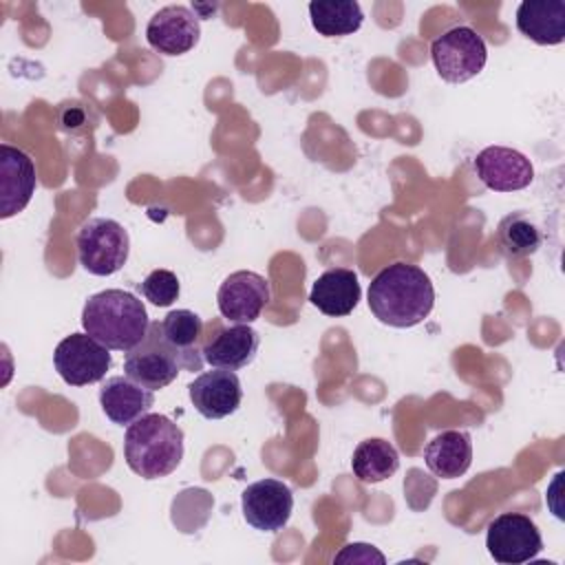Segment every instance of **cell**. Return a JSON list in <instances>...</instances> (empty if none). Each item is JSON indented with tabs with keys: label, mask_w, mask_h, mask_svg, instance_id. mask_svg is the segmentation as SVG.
I'll return each instance as SVG.
<instances>
[{
	"label": "cell",
	"mask_w": 565,
	"mask_h": 565,
	"mask_svg": "<svg viewBox=\"0 0 565 565\" xmlns=\"http://www.w3.org/2000/svg\"><path fill=\"white\" fill-rule=\"evenodd\" d=\"M435 289L428 274L411 263L397 260L377 271L369 285V309L388 327L408 329L428 318Z\"/></svg>",
	"instance_id": "obj_1"
},
{
	"label": "cell",
	"mask_w": 565,
	"mask_h": 565,
	"mask_svg": "<svg viewBox=\"0 0 565 565\" xmlns=\"http://www.w3.org/2000/svg\"><path fill=\"white\" fill-rule=\"evenodd\" d=\"M84 331L113 351L128 353L148 333L150 320L143 302L124 289H104L84 302Z\"/></svg>",
	"instance_id": "obj_2"
},
{
	"label": "cell",
	"mask_w": 565,
	"mask_h": 565,
	"mask_svg": "<svg viewBox=\"0 0 565 565\" xmlns=\"http://www.w3.org/2000/svg\"><path fill=\"white\" fill-rule=\"evenodd\" d=\"M124 459L141 479L168 477L183 459V430L161 413H146L126 430Z\"/></svg>",
	"instance_id": "obj_3"
},
{
	"label": "cell",
	"mask_w": 565,
	"mask_h": 565,
	"mask_svg": "<svg viewBox=\"0 0 565 565\" xmlns=\"http://www.w3.org/2000/svg\"><path fill=\"white\" fill-rule=\"evenodd\" d=\"M79 265L93 276L117 274L130 252V238L121 223L115 218H88L75 238Z\"/></svg>",
	"instance_id": "obj_4"
},
{
	"label": "cell",
	"mask_w": 565,
	"mask_h": 565,
	"mask_svg": "<svg viewBox=\"0 0 565 565\" xmlns=\"http://www.w3.org/2000/svg\"><path fill=\"white\" fill-rule=\"evenodd\" d=\"M430 57L444 82L463 84L483 71L488 49L475 29L459 24L433 40Z\"/></svg>",
	"instance_id": "obj_5"
},
{
	"label": "cell",
	"mask_w": 565,
	"mask_h": 565,
	"mask_svg": "<svg viewBox=\"0 0 565 565\" xmlns=\"http://www.w3.org/2000/svg\"><path fill=\"white\" fill-rule=\"evenodd\" d=\"M181 369L183 355L166 340L159 320L150 322L146 338L124 358V373L150 391L174 382Z\"/></svg>",
	"instance_id": "obj_6"
},
{
	"label": "cell",
	"mask_w": 565,
	"mask_h": 565,
	"mask_svg": "<svg viewBox=\"0 0 565 565\" xmlns=\"http://www.w3.org/2000/svg\"><path fill=\"white\" fill-rule=\"evenodd\" d=\"M486 547L501 565H521L543 550L536 523L521 512H503L494 516L486 532Z\"/></svg>",
	"instance_id": "obj_7"
},
{
	"label": "cell",
	"mask_w": 565,
	"mask_h": 565,
	"mask_svg": "<svg viewBox=\"0 0 565 565\" xmlns=\"http://www.w3.org/2000/svg\"><path fill=\"white\" fill-rule=\"evenodd\" d=\"M110 362V349L90 338L86 331L66 335L53 353L57 375L71 386H86L104 380Z\"/></svg>",
	"instance_id": "obj_8"
},
{
	"label": "cell",
	"mask_w": 565,
	"mask_h": 565,
	"mask_svg": "<svg viewBox=\"0 0 565 565\" xmlns=\"http://www.w3.org/2000/svg\"><path fill=\"white\" fill-rule=\"evenodd\" d=\"M260 347V335L249 324H223L221 320H210L203 331L201 353L212 369L238 371L256 358Z\"/></svg>",
	"instance_id": "obj_9"
},
{
	"label": "cell",
	"mask_w": 565,
	"mask_h": 565,
	"mask_svg": "<svg viewBox=\"0 0 565 565\" xmlns=\"http://www.w3.org/2000/svg\"><path fill=\"white\" fill-rule=\"evenodd\" d=\"M269 280L249 269H238L230 274L216 291V305L221 316L238 324H252L269 305Z\"/></svg>",
	"instance_id": "obj_10"
},
{
	"label": "cell",
	"mask_w": 565,
	"mask_h": 565,
	"mask_svg": "<svg viewBox=\"0 0 565 565\" xmlns=\"http://www.w3.org/2000/svg\"><path fill=\"white\" fill-rule=\"evenodd\" d=\"M245 521L258 532H280L294 512V494L278 479H260L249 483L241 494Z\"/></svg>",
	"instance_id": "obj_11"
},
{
	"label": "cell",
	"mask_w": 565,
	"mask_h": 565,
	"mask_svg": "<svg viewBox=\"0 0 565 565\" xmlns=\"http://www.w3.org/2000/svg\"><path fill=\"white\" fill-rule=\"evenodd\" d=\"M201 38V18L183 4L159 9L146 26L148 44L161 55H183L196 46Z\"/></svg>",
	"instance_id": "obj_12"
},
{
	"label": "cell",
	"mask_w": 565,
	"mask_h": 565,
	"mask_svg": "<svg viewBox=\"0 0 565 565\" xmlns=\"http://www.w3.org/2000/svg\"><path fill=\"white\" fill-rule=\"evenodd\" d=\"M475 172L494 192H516L532 183V161L508 146H488L475 157Z\"/></svg>",
	"instance_id": "obj_13"
},
{
	"label": "cell",
	"mask_w": 565,
	"mask_h": 565,
	"mask_svg": "<svg viewBox=\"0 0 565 565\" xmlns=\"http://www.w3.org/2000/svg\"><path fill=\"white\" fill-rule=\"evenodd\" d=\"M194 411L205 419H223L238 411L243 402V386L234 371L212 369L194 377L188 386Z\"/></svg>",
	"instance_id": "obj_14"
},
{
	"label": "cell",
	"mask_w": 565,
	"mask_h": 565,
	"mask_svg": "<svg viewBox=\"0 0 565 565\" xmlns=\"http://www.w3.org/2000/svg\"><path fill=\"white\" fill-rule=\"evenodd\" d=\"M33 159L9 143L0 146V216L9 218L22 212L35 192Z\"/></svg>",
	"instance_id": "obj_15"
},
{
	"label": "cell",
	"mask_w": 565,
	"mask_h": 565,
	"mask_svg": "<svg viewBox=\"0 0 565 565\" xmlns=\"http://www.w3.org/2000/svg\"><path fill=\"white\" fill-rule=\"evenodd\" d=\"M154 404V391L141 386L128 375L108 377L99 388V406L117 426H130Z\"/></svg>",
	"instance_id": "obj_16"
},
{
	"label": "cell",
	"mask_w": 565,
	"mask_h": 565,
	"mask_svg": "<svg viewBox=\"0 0 565 565\" xmlns=\"http://www.w3.org/2000/svg\"><path fill=\"white\" fill-rule=\"evenodd\" d=\"M360 296H362V289L358 282V274L347 267H335V269H327L316 278L309 300L324 316L340 318V316H349L358 307Z\"/></svg>",
	"instance_id": "obj_17"
},
{
	"label": "cell",
	"mask_w": 565,
	"mask_h": 565,
	"mask_svg": "<svg viewBox=\"0 0 565 565\" xmlns=\"http://www.w3.org/2000/svg\"><path fill=\"white\" fill-rule=\"evenodd\" d=\"M516 29L541 46H554L565 40L563 0H525L516 9Z\"/></svg>",
	"instance_id": "obj_18"
},
{
	"label": "cell",
	"mask_w": 565,
	"mask_h": 565,
	"mask_svg": "<svg viewBox=\"0 0 565 565\" xmlns=\"http://www.w3.org/2000/svg\"><path fill=\"white\" fill-rule=\"evenodd\" d=\"M426 468L439 479H457L472 463V439L466 430H441L424 448Z\"/></svg>",
	"instance_id": "obj_19"
},
{
	"label": "cell",
	"mask_w": 565,
	"mask_h": 565,
	"mask_svg": "<svg viewBox=\"0 0 565 565\" xmlns=\"http://www.w3.org/2000/svg\"><path fill=\"white\" fill-rule=\"evenodd\" d=\"M161 331L166 340L183 355V369L185 371H201L203 366V331L205 324L199 313L190 309H174L161 320Z\"/></svg>",
	"instance_id": "obj_20"
},
{
	"label": "cell",
	"mask_w": 565,
	"mask_h": 565,
	"mask_svg": "<svg viewBox=\"0 0 565 565\" xmlns=\"http://www.w3.org/2000/svg\"><path fill=\"white\" fill-rule=\"evenodd\" d=\"M399 468V455L395 446L382 437H369L353 450L351 470L362 483H380L393 477Z\"/></svg>",
	"instance_id": "obj_21"
},
{
	"label": "cell",
	"mask_w": 565,
	"mask_h": 565,
	"mask_svg": "<svg viewBox=\"0 0 565 565\" xmlns=\"http://www.w3.org/2000/svg\"><path fill=\"white\" fill-rule=\"evenodd\" d=\"M309 18L324 38L351 35L364 22L362 7L355 0H316L309 4Z\"/></svg>",
	"instance_id": "obj_22"
},
{
	"label": "cell",
	"mask_w": 565,
	"mask_h": 565,
	"mask_svg": "<svg viewBox=\"0 0 565 565\" xmlns=\"http://www.w3.org/2000/svg\"><path fill=\"white\" fill-rule=\"evenodd\" d=\"M497 241L508 258H523L543 245V232L525 212H512L501 218Z\"/></svg>",
	"instance_id": "obj_23"
},
{
	"label": "cell",
	"mask_w": 565,
	"mask_h": 565,
	"mask_svg": "<svg viewBox=\"0 0 565 565\" xmlns=\"http://www.w3.org/2000/svg\"><path fill=\"white\" fill-rule=\"evenodd\" d=\"M139 289L148 302L170 307L179 298V278L170 269H154L143 278Z\"/></svg>",
	"instance_id": "obj_24"
},
{
	"label": "cell",
	"mask_w": 565,
	"mask_h": 565,
	"mask_svg": "<svg viewBox=\"0 0 565 565\" xmlns=\"http://www.w3.org/2000/svg\"><path fill=\"white\" fill-rule=\"evenodd\" d=\"M333 563H362V565L380 563V565H384L386 558H384L382 552H377V550H375L373 545H369V543H349V545H344V547L335 554Z\"/></svg>",
	"instance_id": "obj_25"
},
{
	"label": "cell",
	"mask_w": 565,
	"mask_h": 565,
	"mask_svg": "<svg viewBox=\"0 0 565 565\" xmlns=\"http://www.w3.org/2000/svg\"><path fill=\"white\" fill-rule=\"evenodd\" d=\"M57 124H60V130L77 132V130L84 128V124H86V110H84L82 104H77V102H66V104L60 106Z\"/></svg>",
	"instance_id": "obj_26"
}]
</instances>
